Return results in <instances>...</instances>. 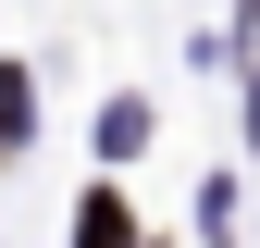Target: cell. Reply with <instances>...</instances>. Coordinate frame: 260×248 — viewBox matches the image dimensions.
Returning a JSON list of instances; mask_svg holds the SVG:
<instances>
[{"instance_id":"6da1fadb","label":"cell","mask_w":260,"mask_h":248,"mask_svg":"<svg viewBox=\"0 0 260 248\" xmlns=\"http://www.w3.org/2000/svg\"><path fill=\"white\" fill-rule=\"evenodd\" d=\"M124 236H137V224H124V199H112V186H100V199L75 211V248H124Z\"/></svg>"}]
</instances>
